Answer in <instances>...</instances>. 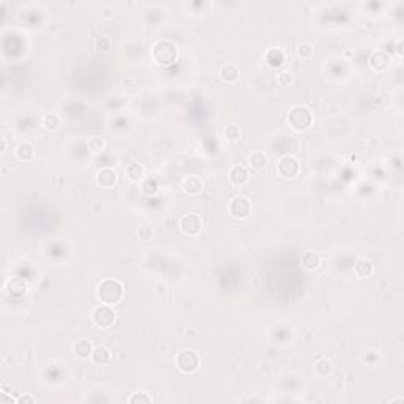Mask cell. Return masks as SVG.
Here are the masks:
<instances>
[{
  "instance_id": "obj_14",
  "label": "cell",
  "mask_w": 404,
  "mask_h": 404,
  "mask_svg": "<svg viewBox=\"0 0 404 404\" xmlns=\"http://www.w3.org/2000/svg\"><path fill=\"white\" fill-rule=\"evenodd\" d=\"M218 76L223 82H236L240 76V71L234 63H224L218 71Z\"/></svg>"
},
{
  "instance_id": "obj_18",
  "label": "cell",
  "mask_w": 404,
  "mask_h": 404,
  "mask_svg": "<svg viewBox=\"0 0 404 404\" xmlns=\"http://www.w3.org/2000/svg\"><path fill=\"white\" fill-rule=\"evenodd\" d=\"M16 157L21 160V161H30L33 160L35 157V149L32 144L28 142H21L18 147H16Z\"/></svg>"
},
{
  "instance_id": "obj_9",
  "label": "cell",
  "mask_w": 404,
  "mask_h": 404,
  "mask_svg": "<svg viewBox=\"0 0 404 404\" xmlns=\"http://www.w3.org/2000/svg\"><path fill=\"white\" fill-rule=\"evenodd\" d=\"M182 189L188 196H197L204 191V180L199 175H187L182 180Z\"/></svg>"
},
{
  "instance_id": "obj_22",
  "label": "cell",
  "mask_w": 404,
  "mask_h": 404,
  "mask_svg": "<svg viewBox=\"0 0 404 404\" xmlns=\"http://www.w3.org/2000/svg\"><path fill=\"white\" fill-rule=\"evenodd\" d=\"M125 174H127V177L131 182H142L145 171H144V167L141 164H130L127 167V171H125Z\"/></svg>"
},
{
  "instance_id": "obj_12",
  "label": "cell",
  "mask_w": 404,
  "mask_h": 404,
  "mask_svg": "<svg viewBox=\"0 0 404 404\" xmlns=\"http://www.w3.org/2000/svg\"><path fill=\"white\" fill-rule=\"evenodd\" d=\"M249 179L248 169L245 166H234L229 172V180L234 187H243Z\"/></svg>"
},
{
  "instance_id": "obj_19",
  "label": "cell",
  "mask_w": 404,
  "mask_h": 404,
  "mask_svg": "<svg viewBox=\"0 0 404 404\" xmlns=\"http://www.w3.org/2000/svg\"><path fill=\"white\" fill-rule=\"evenodd\" d=\"M314 371L319 377H328L333 371V365L327 358H321L314 363Z\"/></svg>"
},
{
  "instance_id": "obj_3",
  "label": "cell",
  "mask_w": 404,
  "mask_h": 404,
  "mask_svg": "<svg viewBox=\"0 0 404 404\" xmlns=\"http://www.w3.org/2000/svg\"><path fill=\"white\" fill-rule=\"evenodd\" d=\"M152 58L157 65H171L177 58V48L171 41H158L152 48Z\"/></svg>"
},
{
  "instance_id": "obj_20",
  "label": "cell",
  "mask_w": 404,
  "mask_h": 404,
  "mask_svg": "<svg viewBox=\"0 0 404 404\" xmlns=\"http://www.w3.org/2000/svg\"><path fill=\"white\" fill-rule=\"evenodd\" d=\"M319 266H321V259H319V256L316 254L314 251H308V253H305L302 256V267L305 270L313 271V270L318 269Z\"/></svg>"
},
{
  "instance_id": "obj_6",
  "label": "cell",
  "mask_w": 404,
  "mask_h": 404,
  "mask_svg": "<svg viewBox=\"0 0 404 404\" xmlns=\"http://www.w3.org/2000/svg\"><path fill=\"white\" fill-rule=\"evenodd\" d=\"M92 321L100 328H109L115 322V311L111 308V305L101 303L93 308Z\"/></svg>"
},
{
  "instance_id": "obj_31",
  "label": "cell",
  "mask_w": 404,
  "mask_h": 404,
  "mask_svg": "<svg viewBox=\"0 0 404 404\" xmlns=\"http://www.w3.org/2000/svg\"><path fill=\"white\" fill-rule=\"evenodd\" d=\"M95 46H97L98 51H109L111 49V40L106 38V36H103V38H98L95 41Z\"/></svg>"
},
{
  "instance_id": "obj_27",
  "label": "cell",
  "mask_w": 404,
  "mask_h": 404,
  "mask_svg": "<svg viewBox=\"0 0 404 404\" xmlns=\"http://www.w3.org/2000/svg\"><path fill=\"white\" fill-rule=\"evenodd\" d=\"M297 54L302 58H310L313 55V46L310 43H300L297 46Z\"/></svg>"
},
{
  "instance_id": "obj_10",
  "label": "cell",
  "mask_w": 404,
  "mask_h": 404,
  "mask_svg": "<svg viewBox=\"0 0 404 404\" xmlns=\"http://www.w3.org/2000/svg\"><path fill=\"white\" fill-rule=\"evenodd\" d=\"M97 183L101 188H112L117 183V172L112 167H101L97 172Z\"/></svg>"
},
{
  "instance_id": "obj_24",
  "label": "cell",
  "mask_w": 404,
  "mask_h": 404,
  "mask_svg": "<svg viewBox=\"0 0 404 404\" xmlns=\"http://www.w3.org/2000/svg\"><path fill=\"white\" fill-rule=\"evenodd\" d=\"M43 127H45L48 131H55L58 127H60V117L57 114H46L43 117Z\"/></svg>"
},
{
  "instance_id": "obj_30",
  "label": "cell",
  "mask_w": 404,
  "mask_h": 404,
  "mask_svg": "<svg viewBox=\"0 0 404 404\" xmlns=\"http://www.w3.org/2000/svg\"><path fill=\"white\" fill-rule=\"evenodd\" d=\"M278 84L281 87H289L292 84V73L291 71H283L278 75Z\"/></svg>"
},
{
  "instance_id": "obj_8",
  "label": "cell",
  "mask_w": 404,
  "mask_h": 404,
  "mask_svg": "<svg viewBox=\"0 0 404 404\" xmlns=\"http://www.w3.org/2000/svg\"><path fill=\"white\" fill-rule=\"evenodd\" d=\"M179 227L180 231L185 234V236H199L201 231H202V219L199 215L196 214H188V215H183L179 221Z\"/></svg>"
},
{
  "instance_id": "obj_5",
  "label": "cell",
  "mask_w": 404,
  "mask_h": 404,
  "mask_svg": "<svg viewBox=\"0 0 404 404\" xmlns=\"http://www.w3.org/2000/svg\"><path fill=\"white\" fill-rule=\"evenodd\" d=\"M177 368L183 373V374H189V373H194L197 368H199V363H201V358H199V354H197L196 350L193 349H183L179 352L177 355Z\"/></svg>"
},
{
  "instance_id": "obj_33",
  "label": "cell",
  "mask_w": 404,
  "mask_h": 404,
  "mask_svg": "<svg viewBox=\"0 0 404 404\" xmlns=\"http://www.w3.org/2000/svg\"><path fill=\"white\" fill-rule=\"evenodd\" d=\"M35 398L32 395H21L19 398H16V404H33Z\"/></svg>"
},
{
  "instance_id": "obj_23",
  "label": "cell",
  "mask_w": 404,
  "mask_h": 404,
  "mask_svg": "<svg viewBox=\"0 0 404 404\" xmlns=\"http://www.w3.org/2000/svg\"><path fill=\"white\" fill-rule=\"evenodd\" d=\"M105 147H106L105 139L100 136H92V137H89V141H87V149H89V152L95 153V155H97V153H101L105 150Z\"/></svg>"
},
{
  "instance_id": "obj_32",
  "label": "cell",
  "mask_w": 404,
  "mask_h": 404,
  "mask_svg": "<svg viewBox=\"0 0 404 404\" xmlns=\"http://www.w3.org/2000/svg\"><path fill=\"white\" fill-rule=\"evenodd\" d=\"M137 236L141 240H150L152 239V229L150 227H147V226H142L141 229H139Z\"/></svg>"
},
{
  "instance_id": "obj_28",
  "label": "cell",
  "mask_w": 404,
  "mask_h": 404,
  "mask_svg": "<svg viewBox=\"0 0 404 404\" xmlns=\"http://www.w3.org/2000/svg\"><path fill=\"white\" fill-rule=\"evenodd\" d=\"M240 128L236 127V125H231V127H227L224 130V136L226 139H229V141H237V139H240Z\"/></svg>"
},
{
  "instance_id": "obj_17",
  "label": "cell",
  "mask_w": 404,
  "mask_h": 404,
  "mask_svg": "<svg viewBox=\"0 0 404 404\" xmlns=\"http://www.w3.org/2000/svg\"><path fill=\"white\" fill-rule=\"evenodd\" d=\"M90 358L93 360V363H97V365H101V366L108 365L111 362V352H109V349L105 346H97V348H93Z\"/></svg>"
},
{
  "instance_id": "obj_25",
  "label": "cell",
  "mask_w": 404,
  "mask_h": 404,
  "mask_svg": "<svg viewBox=\"0 0 404 404\" xmlns=\"http://www.w3.org/2000/svg\"><path fill=\"white\" fill-rule=\"evenodd\" d=\"M141 189L147 196H153L158 191V182L155 179H144L141 182Z\"/></svg>"
},
{
  "instance_id": "obj_26",
  "label": "cell",
  "mask_w": 404,
  "mask_h": 404,
  "mask_svg": "<svg viewBox=\"0 0 404 404\" xmlns=\"http://www.w3.org/2000/svg\"><path fill=\"white\" fill-rule=\"evenodd\" d=\"M130 404H137V403H144V404H149L152 403V398L145 392H135L133 395L130 396L128 400Z\"/></svg>"
},
{
  "instance_id": "obj_34",
  "label": "cell",
  "mask_w": 404,
  "mask_h": 404,
  "mask_svg": "<svg viewBox=\"0 0 404 404\" xmlns=\"http://www.w3.org/2000/svg\"><path fill=\"white\" fill-rule=\"evenodd\" d=\"M401 45H403V41H400V43H398V55H400V57L403 55V51H401Z\"/></svg>"
},
{
  "instance_id": "obj_13",
  "label": "cell",
  "mask_w": 404,
  "mask_h": 404,
  "mask_svg": "<svg viewBox=\"0 0 404 404\" xmlns=\"http://www.w3.org/2000/svg\"><path fill=\"white\" fill-rule=\"evenodd\" d=\"M28 286L24 280L21 278H10L8 281L5 283V291L10 294V296H24L27 292Z\"/></svg>"
},
{
  "instance_id": "obj_2",
  "label": "cell",
  "mask_w": 404,
  "mask_h": 404,
  "mask_svg": "<svg viewBox=\"0 0 404 404\" xmlns=\"http://www.w3.org/2000/svg\"><path fill=\"white\" fill-rule=\"evenodd\" d=\"M288 123L296 131H306L313 125V112L306 106H294L288 112Z\"/></svg>"
},
{
  "instance_id": "obj_16",
  "label": "cell",
  "mask_w": 404,
  "mask_h": 404,
  "mask_svg": "<svg viewBox=\"0 0 404 404\" xmlns=\"http://www.w3.org/2000/svg\"><path fill=\"white\" fill-rule=\"evenodd\" d=\"M373 271H374V267L371 261L368 259H358L354 266V273L357 278H368L373 275Z\"/></svg>"
},
{
  "instance_id": "obj_11",
  "label": "cell",
  "mask_w": 404,
  "mask_h": 404,
  "mask_svg": "<svg viewBox=\"0 0 404 404\" xmlns=\"http://www.w3.org/2000/svg\"><path fill=\"white\" fill-rule=\"evenodd\" d=\"M248 166L256 172H262L269 166V158L264 152H253L248 158Z\"/></svg>"
},
{
  "instance_id": "obj_1",
  "label": "cell",
  "mask_w": 404,
  "mask_h": 404,
  "mask_svg": "<svg viewBox=\"0 0 404 404\" xmlns=\"http://www.w3.org/2000/svg\"><path fill=\"white\" fill-rule=\"evenodd\" d=\"M125 288L119 280H114V278H106L103 280L98 288H97V297L101 303L106 305H115L119 303L123 297Z\"/></svg>"
},
{
  "instance_id": "obj_15",
  "label": "cell",
  "mask_w": 404,
  "mask_h": 404,
  "mask_svg": "<svg viewBox=\"0 0 404 404\" xmlns=\"http://www.w3.org/2000/svg\"><path fill=\"white\" fill-rule=\"evenodd\" d=\"M370 63L371 67L376 70V71H385L388 67H390V57H388L385 53H373L371 58H370Z\"/></svg>"
},
{
  "instance_id": "obj_7",
  "label": "cell",
  "mask_w": 404,
  "mask_h": 404,
  "mask_svg": "<svg viewBox=\"0 0 404 404\" xmlns=\"http://www.w3.org/2000/svg\"><path fill=\"white\" fill-rule=\"evenodd\" d=\"M276 171L283 179H294L300 172V161L292 155H284L278 160Z\"/></svg>"
},
{
  "instance_id": "obj_21",
  "label": "cell",
  "mask_w": 404,
  "mask_h": 404,
  "mask_svg": "<svg viewBox=\"0 0 404 404\" xmlns=\"http://www.w3.org/2000/svg\"><path fill=\"white\" fill-rule=\"evenodd\" d=\"M92 352H93V348L89 341H78L75 344V355L81 360H87L89 357H92Z\"/></svg>"
},
{
  "instance_id": "obj_29",
  "label": "cell",
  "mask_w": 404,
  "mask_h": 404,
  "mask_svg": "<svg viewBox=\"0 0 404 404\" xmlns=\"http://www.w3.org/2000/svg\"><path fill=\"white\" fill-rule=\"evenodd\" d=\"M269 55H273V58H269V62L271 67H280V65L283 63V54H281V51L280 49H270V53Z\"/></svg>"
},
{
  "instance_id": "obj_4",
  "label": "cell",
  "mask_w": 404,
  "mask_h": 404,
  "mask_svg": "<svg viewBox=\"0 0 404 404\" xmlns=\"http://www.w3.org/2000/svg\"><path fill=\"white\" fill-rule=\"evenodd\" d=\"M227 210H229V215L236 219H246L249 215H251L253 205L251 201L248 199L246 196L237 194L234 196L229 201V205H227Z\"/></svg>"
}]
</instances>
